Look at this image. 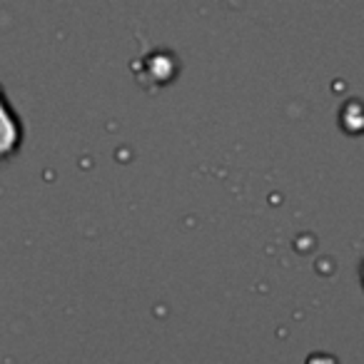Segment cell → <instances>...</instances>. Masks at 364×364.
Listing matches in <instances>:
<instances>
[{"label":"cell","instance_id":"6da1fadb","mask_svg":"<svg viewBox=\"0 0 364 364\" xmlns=\"http://www.w3.org/2000/svg\"><path fill=\"white\" fill-rule=\"evenodd\" d=\"M21 140L23 127L18 117L11 112L6 97H3V90H0V160H8L21 147Z\"/></svg>","mask_w":364,"mask_h":364}]
</instances>
